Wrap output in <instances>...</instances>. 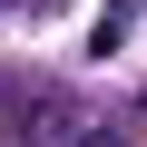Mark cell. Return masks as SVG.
I'll return each mask as SVG.
<instances>
[{
	"label": "cell",
	"instance_id": "obj_1",
	"mask_svg": "<svg viewBox=\"0 0 147 147\" xmlns=\"http://www.w3.org/2000/svg\"><path fill=\"white\" fill-rule=\"evenodd\" d=\"M10 127H20V137H49V127H69V108H59V98H20Z\"/></svg>",
	"mask_w": 147,
	"mask_h": 147
},
{
	"label": "cell",
	"instance_id": "obj_2",
	"mask_svg": "<svg viewBox=\"0 0 147 147\" xmlns=\"http://www.w3.org/2000/svg\"><path fill=\"white\" fill-rule=\"evenodd\" d=\"M59 147H127L118 127H79V137H59Z\"/></svg>",
	"mask_w": 147,
	"mask_h": 147
}]
</instances>
